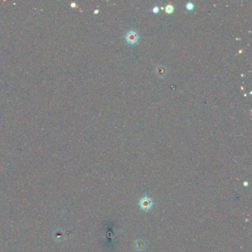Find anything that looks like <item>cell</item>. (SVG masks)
Here are the masks:
<instances>
[{
  "label": "cell",
  "mask_w": 252,
  "mask_h": 252,
  "mask_svg": "<svg viewBox=\"0 0 252 252\" xmlns=\"http://www.w3.org/2000/svg\"><path fill=\"white\" fill-rule=\"evenodd\" d=\"M152 11L154 13H158L159 12V8L158 6H154L152 8Z\"/></svg>",
  "instance_id": "7"
},
{
  "label": "cell",
  "mask_w": 252,
  "mask_h": 252,
  "mask_svg": "<svg viewBox=\"0 0 252 252\" xmlns=\"http://www.w3.org/2000/svg\"><path fill=\"white\" fill-rule=\"evenodd\" d=\"M156 73L159 77H163L166 73V68L163 66H158V67H156Z\"/></svg>",
  "instance_id": "4"
},
{
  "label": "cell",
  "mask_w": 252,
  "mask_h": 252,
  "mask_svg": "<svg viewBox=\"0 0 252 252\" xmlns=\"http://www.w3.org/2000/svg\"><path fill=\"white\" fill-rule=\"evenodd\" d=\"M174 8H173V6L171 5H168L166 7V11L168 13H172Z\"/></svg>",
  "instance_id": "6"
},
{
  "label": "cell",
  "mask_w": 252,
  "mask_h": 252,
  "mask_svg": "<svg viewBox=\"0 0 252 252\" xmlns=\"http://www.w3.org/2000/svg\"><path fill=\"white\" fill-rule=\"evenodd\" d=\"M135 249L138 251H141L142 250L144 249L145 248V243H144V241H142L141 240H137L134 243Z\"/></svg>",
  "instance_id": "3"
},
{
  "label": "cell",
  "mask_w": 252,
  "mask_h": 252,
  "mask_svg": "<svg viewBox=\"0 0 252 252\" xmlns=\"http://www.w3.org/2000/svg\"><path fill=\"white\" fill-rule=\"evenodd\" d=\"M186 8L187 10H189V11H192V10H194V8H195V5H194V3L189 2L186 4Z\"/></svg>",
  "instance_id": "5"
},
{
  "label": "cell",
  "mask_w": 252,
  "mask_h": 252,
  "mask_svg": "<svg viewBox=\"0 0 252 252\" xmlns=\"http://www.w3.org/2000/svg\"><path fill=\"white\" fill-rule=\"evenodd\" d=\"M125 39L127 42L130 45H135L139 40L138 33L135 30H129L125 36Z\"/></svg>",
  "instance_id": "2"
},
{
  "label": "cell",
  "mask_w": 252,
  "mask_h": 252,
  "mask_svg": "<svg viewBox=\"0 0 252 252\" xmlns=\"http://www.w3.org/2000/svg\"><path fill=\"white\" fill-rule=\"evenodd\" d=\"M153 206V201L151 197L148 196H144V197H141L139 201V206L141 209L144 211L150 210L152 208Z\"/></svg>",
  "instance_id": "1"
}]
</instances>
